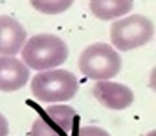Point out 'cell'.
Returning <instances> with one entry per match:
<instances>
[{
    "instance_id": "277c9868",
    "label": "cell",
    "mask_w": 156,
    "mask_h": 136,
    "mask_svg": "<svg viewBox=\"0 0 156 136\" xmlns=\"http://www.w3.org/2000/svg\"><path fill=\"white\" fill-rule=\"evenodd\" d=\"M154 36V25L147 16L129 15L119 18L109 27V40L115 50H135L147 45Z\"/></svg>"
},
{
    "instance_id": "ba28073f",
    "label": "cell",
    "mask_w": 156,
    "mask_h": 136,
    "mask_svg": "<svg viewBox=\"0 0 156 136\" xmlns=\"http://www.w3.org/2000/svg\"><path fill=\"white\" fill-rule=\"evenodd\" d=\"M27 41L23 25L7 15H0V56H16Z\"/></svg>"
},
{
    "instance_id": "5bb4252c",
    "label": "cell",
    "mask_w": 156,
    "mask_h": 136,
    "mask_svg": "<svg viewBox=\"0 0 156 136\" xmlns=\"http://www.w3.org/2000/svg\"><path fill=\"white\" fill-rule=\"evenodd\" d=\"M145 136H156V129H154V131H151V133H147Z\"/></svg>"
},
{
    "instance_id": "6da1fadb",
    "label": "cell",
    "mask_w": 156,
    "mask_h": 136,
    "mask_svg": "<svg viewBox=\"0 0 156 136\" xmlns=\"http://www.w3.org/2000/svg\"><path fill=\"white\" fill-rule=\"evenodd\" d=\"M68 58V47L56 34H36L25 41L22 48V61L29 70H52L59 68Z\"/></svg>"
},
{
    "instance_id": "8fae6325",
    "label": "cell",
    "mask_w": 156,
    "mask_h": 136,
    "mask_svg": "<svg viewBox=\"0 0 156 136\" xmlns=\"http://www.w3.org/2000/svg\"><path fill=\"white\" fill-rule=\"evenodd\" d=\"M77 136H109V133L97 125H83V127H79Z\"/></svg>"
},
{
    "instance_id": "7a4b0ae2",
    "label": "cell",
    "mask_w": 156,
    "mask_h": 136,
    "mask_svg": "<svg viewBox=\"0 0 156 136\" xmlns=\"http://www.w3.org/2000/svg\"><path fill=\"white\" fill-rule=\"evenodd\" d=\"M79 90L77 77L68 70L52 68L38 72L31 79L32 97L40 102L47 104H59L72 100Z\"/></svg>"
},
{
    "instance_id": "9c48e42d",
    "label": "cell",
    "mask_w": 156,
    "mask_h": 136,
    "mask_svg": "<svg viewBox=\"0 0 156 136\" xmlns=\"http://www.w3.org/2000/svg\"><path fill=\"white\" fill-rule=\"evenodd\" d=\"M90 9L99 20H119L129 15L133 0H90Z\"/></svg>"
},
{
    "instance_id": "8992f818",
    "label": "cell",
    "mask_w": 156,
    "mask_h": 136,
    "mask_svg": "<svg viewBox=\"0 0 156 136\" xmlns=\"http://www.w3.org/2000/svg\"><path fill=\"white\" fill-rule=\"evenodd\" d=\"M94 97L108 109H126L133 104L135 93L129 86L111 81H99L94 84Z\"/></svg>"
},
{
    "instance_id": "4fadbf2b",
    "label": "cell",
    "mask_w": 156,
    "mask_h": 136,
    "mask_svg": "<svg viewBox=\"0 0 156 136\" xmlns=\"http://www.w3.org/2000/svg\"><path fill=\"white\" fill-rule=\"evenodd\" d=\"M149 88L156 93V66L151 70V75H149Z\"/></svg>"
},
{
    "instance_id": "5b68a950",
    "label": "cell",
    "mask_w": 156,
    "mask_h": 136,
    "mask_svg": "<svg viewBox=\"0 0 156 136\" xmlns=\"http://www.w3.org/2000/svg\"><path fill=\"white\" fill-rule=\"evenodd\" d=\"M79 117L76 109L65 104L45 107L34 120L29 136H77Z\"/></svg>"
},
{
    "instance_id": "30bf717a",
    "label": "cell",
    "mask_w": 156,
    "mask_h": 136,
    "mask_svg": "<svg viewBox=\"0 0 156 136\" xmlns=\"http://www.w3.org/2000/svg\"><path fill=\"white\" fill-rule=\"evenodd\" d=\"M31 5L43 15H61L68 11L74 0H29Z\"/></svg>"
},
{
    "instance_id": "7c38bea8",
    "label": "cell",
    "mask_w": 156,
    "mask_h": 136,
    "mask_svg": "<svg viewBox=\"0 0 156 136\" xmlns=\"http://www.w3.org/2000/svg\"><path fill=\"white\" fill-rule=\"evenodd\" d=\"M7 133H9V124L5 120V117L0 113V136H7Z\"/></svg>"
},
{
    "instance_id": "52a82bcc",
    "label": "cell",
    "mask_w": 156,
    "mask_h": 136,
    "mask_svg": "<svg viewBox=\"0 0 156 136\" xmlns=\"http://www.w3.org/2000/svg\"><path fill=\"white\" fill-rule=\"evenodd\" d=\"M29 66L16 56H0V91H18L29 82Z\"/></svg>"
},
{
    "instance_id": "3957f363",
    "label": "cell",
    "mask_w": 156,
    "mask_h": 136,
    "mask_svg": "<svg viewBox=\"0 0 156 136\" xmlns=\"http://www.w3.org/2000/svg\"><path fill=\"white\" fill-rule=\"evenodd\" d=\"M122 68V59L119 50L108 43H92L79 56V70L81 74L95 82L109 81Z\"/></svg>"
}]
</instances>
